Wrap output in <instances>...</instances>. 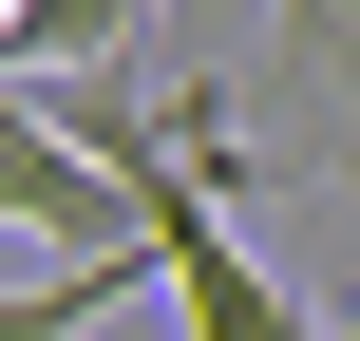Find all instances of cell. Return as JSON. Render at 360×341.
I'll list each match as a JSON object with an SVG mask.
<instances>
[{"mask_svg":"<svg viewBox=\"0 0 360 341\" xmlns=\"http://www.w3.org/2000/svg\"><path fill=\"white\" fill-rule=\"evenodd\" d=\"M247 133H266V190L285 209H360V0H266Z\"/></svg>","mask_w":360,"mask_h":341,"instance_id":"cell-1","label":"cell"},{"mask_svg":"<svg viewBox=\"0 0 360 341\" xmlns=\"http://www.w3.org/2000/svg\"><path fill=\"white\" fill-rule=\"evenodd\" d=\"M0 228H38V247H152V228H133V190H114V171H95L19 76H0Z\"/></svg>","mask_w":360,"mask_h":341,"instance_id":"cell-2","label":"cell"},{"mask_svg":"<svg viewBox=\"0 0 360 341\" xmlns=\"http://www.w3.org/2000/svg\"><path fill=\"white\" fill-rule=\"evenodd\" d=\"M152 285H171V247H76L57 285H19V304H0V341H95L114 304H152Z\"/></svg>","mask_w":360,"mask_h":341,"instance_id":"cell-3","label":"cell"}]
</instances>
